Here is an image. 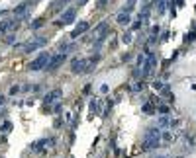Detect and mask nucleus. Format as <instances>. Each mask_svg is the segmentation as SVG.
Listing matches in <instances>:
<instances>
[{"mask_svg": "<svg viewBox=\"0 0 196 158\" xmlns=\"http://www.w3.org/2000/svg\"><path fill=\"white\" fill-rule=\"evenodd\" d=\"M161 143V131L159 127H151L147 133H145V139L141 143V148L143 150H151V148H157Z\"/></svg>", "mask_w": 196, "mask_h": 158, "instance_id": "nucleus-1", "label": "nucleus"}, {"mask_svg": "<svg viewBox=\"0 0 196 158\" xmlns=\"http://www.w3.org/2000/svg\"><path fill=\"white\" fill-rule=\"evenodd\" d=\"M49 61H51V55H49V53H41L39 57H35V59L28 65V68H30V70H41V68L47 66Z\"/></svg>", "mask_w": 196, "mask_h": 158, "instance_id": "nucleus-2", "label": "nucleus"}, {"mask_svg": "<svg viewBox=\"0 0 196 158\" xmlns=\"http://www.w3.org/2000/svg\"><path fill=\"white\" fill-rule=\"evenodd\" d=\"M45 45H47V37H35V39L28 41V43L24 45V51L32 53V51H35V49H39V47H45Z\"/></svg>", "mask_w": 196, "mask_h": 158, "instance_id": "nucleus-3", "label": "nucleus"}, {"mask_svg": "<svg viewBox=\"0 0 196 158\" xmlns=\"http://www.w3.org/2000/svg\"><path fill=\"white\" fill-rule=\"evenodd\" d=\"M20 27V20H6L0 24V35H6L10 31H16Z\"/></svg>", "mask_w": 196, "mask_h": 158, "instance_id": "nucleus-4", "label": "nucleus"}, {"mask_svg": "<svg viewBox=\"0 0 196 158\" xmlns=\"http://www.w3.org/2000/svg\"><path fill=\"white\" fill-rule=\"evenodd\" d=\"M71 70H73L75 74H82V72H88V61L86 59H75L73 61V66H71Z\"/></svg>", "mask_w": 196, "mask_h": 158, "instance_id": "nucleus-5", "label": "nucleus"}, {"mask_svg": "<svg viewBox=\"0 0 196 158\" xmlns=\"http://www.w3.org/2000/svg\"><path fill=\"white\" fill-rule=\"evenodd\" d=\"M63 63H65V53H61V55H55V57H51V61L47 63V66H45V68H47V70H51V72H53V70H57V68H59V66L63 65Z\"/></svg>", "mask_w": 196, "mask_h": 158, "instance_id": "nucleus-6", "label": "nucleus"}, {"mask_svg": "<svg viewBox=\"0 0 196 158\" xmlns=\"http://www.w3.org/2000/svg\"><path fill=\"white\" fill-rule=\"evenodd\" d=\"M75 18H77V8H69V10L63 12V16H61V22H59V24H73Z\"/></svg>", "mask_w": 196, "mask_h": 158, "instance_id": "nucleus-7", "label": "nucleus"}, {"mask_svg": "<svg viewBox=\"0 0 196 158\" xmlns=\"http://www.w3.org/2000/svg\"><path fill=\"white\" fill-rule=\"evenodd\" d=\"M153 66H155V55H153V53H149V57L145 59V63H143V70H141V74H143V76H147V74L151 72Z\"/></svg>", "mask_w": 196, "mask_h": 158, "instance_id": "nucleus-8", "label": "nucleus"}, {"mask_svg": "<svg viewBox=\"0 0 196 158\" xmlns=\"http://www.w3.org/2000/svg\"><path fill=\"white\" fill-rule=\"evenodd\" d=\"M61 96H63V90H53V92H49L45 96V103H53L57 98H61Z\"/></svg>", "mask_w": 196, "mask_h": 158, "instance_id": "nucleus-9", "label": "nucleus"}, {"mask_svg": "<svg viewBox=\"0 0 196 158\" xmlns=\"http://www.w3.org/2000/svg\"><path fill=\"white\" fill-rule=\"evenodd\" d=\"M86 30H88V24H86V22H81V24H78V26L73 30V33H71V37H78L81 33H85Z\"/></svg>", "mask_w": 196, "mask_h": 158, "instance_id": "nucleus-10", "label": "nucleus"}, {"mask_svg": "<svg viewBox=\"0 0 196 158\" xmlns=\"http://www.w3.org/2000/svg\"><path fill=\"white\" fill-rule=\"evenodd\" d=\"M118 24H120V26H128V24H130V14L122 12V14L118 16Z\"/></svg>", "mask_w": 196, "mask_h": 158, "instance_id": "nucleus-11", "label": "nucleus"}, {"mask_svg": "<svg viewBox=\"0 0 196 158\" xmlns=\"http://www.w3.org/2000/svg\"><path fill=\"white\" fill-rule=\"evenodd\" d=\"M28 8H30V2H24V4H20V6L14 10V14H16V16H20V14H26V12H28Z\"/></svg>", "mask_w": 196, "mask_h": 158, "instance_id": "nucleus-12", "label": "nucleus"}, {"mask_svg": "<svg viewBox=\"0 0 196 158\" xmlns=\"http://www.w3.org/2000/svg\"><path fill=\"white\" fill-rule=\"evenodd\" d=\"M149 12H151V6H149V4H145V6H143V10L139 12V20H141V22H143V20H147Z\"/></svg>", "mask_w": 196, "mask_h": 158, "instance_id": "nucleus-13", "label": "nucleus"}, {"mask_svg": "<svg viewBox=\"0 0 196 158\" xmlns=\"http://www.w3.org/2000/svg\"><path fill=\"white\" fill-rule=\"evenodd\" d=\"M67 2H69V0H55V4H53V10H59V8L65 6Z\"/></svg>", "mask_w": 196, "mask_h": 158, "instance_id": "nucleus-14", "label": "nucleus"}, {"mask_svg": "<svg viewBox=\"0 0 196 158\" xmlns=\"http://www.w3.org/2000/svg\"><path fill=\"white\" fill-rule=\"evenodd\" d=\"M194 39H196V31H190L188 35L184 37V41H186V43H188V41H194Z\"/></svg>", "mask_w": 196, "mask_h": 158, "instance_id": "nucleus-15", "label": "nucleus"}, {"mask_svg": "<svg viewBox=\"0 0 196 158\" xmlns=\"http://www.w3.org/2000/svg\"><path fill=\"white\" fill-rule=\"evenodd\" d=\"M143 111H145L147 115H151V111H153V106H151V103H145V106H143Z\"/></svg>", "mask_w": 196, "mask_h": 158, "instance_id": "nucleus-16", "label": "nucleus"}, {"mask_svg": "<svg viewBox=\"0 0 196 158\" xmlns=\"http://www.w3.org/2000/svg\"><path fill=\"white\" fill-rule=\"evenodd\" d=\"M122 41H124V43H130V41H131V33H124Z\"/></svg>", "mask_w": 196, "mask_h": 158, "instance_id": "nucleus-17", "label": "nucleus"}, {"mask_svg": "<svg viewBox=\"0 0 196 158\" xmlns=\"http://www.w3.org/2000/svg\"><path fill=\"white\" fill-rule=\"evenodd\" d=\"M43 26V20H37V22H33V27H41Z\"/></svg>", "mask_w": 196, "mask_h": 158, "instance_id": "nucleus-18", "label": "nucleus"}, {"mask_svg": "<svg viewBox=\"0 0 196 158\" xmlns=\"http://www.w3.org/2000/svg\"><path fill=\"white\" fill-rule=\"evenodd\" d=\"M159 111H161V113H169V107H167V106H161Z\"/></svg>", "mask_w": 196, "mask_h": 158, "instance_id": "nucleus-19", "label": "nucleus"}, {"mask_svg": "<svg viewBox=\"0 0 196 158\" xmlns=\"http://www.w3.org/2000/svg\"><path fill=\"white\" fill-rule=\"evenodd\" d=\"M10 127H12V125H10V123H4V127H2V131H4V133H8V131H10Z\"/></svg>", "mask_w": 196, "mask_h": 158, "instance_id": "nucleus-20", "label": "nucleus"}, {"mask_svg": "<svg viewBox=\"0 0 196 158\" xmlns=\"http://www.w3.org/2000/svg\"><path fill=\"white\" fill-rule=\"evenodd\" d=\"M153 88H155V90H161V88H163V84H161V82H155V84H153Z\"/></svg>", "mask_w": 196, "mask_h": 158, "instance_id": "nucleus-21", "label": "nucleus"}, {"mask_svg": "<svg viewBox=\"0 0 196 158\" xmlns=\"http://www.w3.org/2000/svg\"><path fill=\"white\" fill-rule=\"evenodd\" d=\"M159 12H165V2H159Z\"/></svg>", "mask_w": 196, "mask_h": 158, "instance_id": "nucleus-22", "label": "nucleus"}, {"mask_svg": "<svg viewBox=\"0 0 196 158\" xmlns=\"http://www.w3.org/2000/svg\"><path fill=\"white\" fill-rule=\"evenodd\" d=\"M2 103H4V98H0V107H2Z\"/></svg>", "mask_w": 196, "mask_h": 158, "instance_id": "nucleus-23", "label": "nucleus"}, {"mask_svg": "<svg viewBox=\"0 0 196 158\" xmlns=\"http://www.w3.org/2000/svg\"><path fill=\"white\" fill-rule=\"evenodd\" d=\"M159 158H163V156H159Z\"/></svg>", "mask_w": 196, "mask_h": 158, "instance_id": "nucleus-24", "label": "nucleus"}]
</instances>
